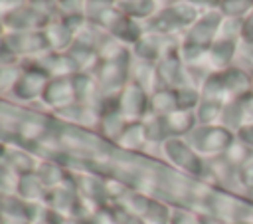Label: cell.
<instances>
[{"label":"cell","instance_id":"6da1fadb","mask_svg":"<svg viewBox=\"0 0 253 224\" xmlns=\"http://www.w3.org/2000/svg\"><path fill=\"white\" fill-rule=\"evenodd\" d=\"M235 133L219 123L215 125H202L194 131L192 143L196 153L210 155V157H221L235 141Z\"/></svg>","mask_w":253,"mask_h":224},{"label":"cell","instance_id":"7a4b0ae2","mask_svg":"<svg viewBox=\"0 0 253 224\" xmlns=\"http://www.w3.org/2000/svg\"><path fill=\"white\" fill-rule=\"evenodd\" d=\"M221 81H223V87H225V95H227V101H233V99H245L251 95V89H253V77H251V71L243 69V67H233L229 65L227 69H221Z\"/></svg>","mask_w":253,"mask_h":224},{"label":"cell","instance_id":"3957f363","mask_svg":"<svg viewBox=\"0 0 253 224\" xmlns=\"http://www.w3.org/2000/svg\"><path fill=\"white\" fill-rule=\"evenodd\" d=\"M168 149H170V155L176 159V163L186 172H190L194 176H200L204 172V163H202V159H200V155L196 153L194 147H188L182 141H170Z\"/></svg>","mask_w":253,"mask_h":224},{"label":"cell","instance_id":"277c9868","mask_svg":"<svg viewBox=\"0 0 253 224\" xmlns=\"http://www.w3.org/2000/svg\"><path fill=\"white\" fill-rule=\"evenodd\" d=\"M221 111H223V103L221 101L204 99L196 119H200L202 125H215V121H219V117H221Z\"/></svg>","mask_w":253,"mask_h":224},{"label":"cell","instance_id":"5b68a950","mask_svg":"<svg viewBox=\"0 0 253 224\" xmlns=\"http://www.w3.org/2000/svg\"><path fill=\"white\" fill-rule=\"evenodd\" d=\"M221 8H223V12L227 16L241 20L253 10V0H223Z\"/></svg>","mask_w":253,"mask_h":224},{"label":"cell","instance_id":"8992f818","mask_svg":"<svg viewBox=\"0 0 253 224\" xmlns=\"http://www.w3.org/2000/svg\"><path fill=\"white\" fill-rule=\"evenodd\" d=\"M239 38L245 46H253V10L241 20V30H239Z\"/></svg>","mask_w":253,"mask_h":224},{"label":"cell","instance_id":"52a82bcc","mask_svg":"<svg viewBox=\"0 0 253 224\" xmlns=\"http://www.w3.org/2000/svg\"><path fill=\"white\" fill-rule=\"evenodd\" d=\"M235 137H237L241 143H245L249 149H253V121H247V123L235 133Z\"/></svg>","mask_w":253,"mask_h":224},{"label":"cell","instance_id":"ba28073f","mask_svg":"<svg viewBox=\"0 0 253 224\" xmlns=\"http://www.w3.org/2000/svg\"><path fill=\"white\" fill-rule=\"evenodd\" d=\"M243 61L251 67V73H253V46H245V54H243Z\"/></svg>","mask_w":253,"mask_h":224},{"label":"cell","instance_id":"9c48e42d","mask_svg":"<svg viewBox=\"0 0 253 224\" xmlns=\"http://www.w3.org/2000/svg\"><path fill=\"white\" fill-rule=\"evenodd\" d=\"M251 77H253V73H251ZM251 93H253V89H251Z\"/></svg>","mask_w":253,"mask_h":224}]
</instances>
